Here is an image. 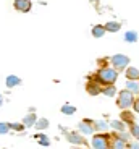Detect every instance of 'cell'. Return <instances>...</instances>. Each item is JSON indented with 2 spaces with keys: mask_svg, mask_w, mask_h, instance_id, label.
Wrapping results in <instances>:
<instances>
[{
  "mask_svg": "<svg viewBox=\"0 0 139 149\" xmlns=\"http://www.w3.org/2000/svg\"><path fill=\"white\" fill-rule=\"evenodd\" d=\"M133 105H134V112H138V113H139V99H134Z\"/></svg>",
  "mask_w": 139,
  "mask_h": 149,
  "instance_id": "obj_28",
  "label": "cell"
},
{
  "mask_svg": "<svg viewBox=\"0 0 139 149\" xmlns=\"http://www.w3.org/2000/svg\"><path fill=\"white\" fill-rule=\"evenodd\" d=\"M121 120H124V122H126V123H131V125H133L136 118H134V115H133L131 112L124 110V112H121Z\"/></svg>",
  "mask_w": 139,
  "mask_h": 149,
  "instance_id": "obj_17",
  "label": "cell"
},
{
  "mask_svg": "<svg viewBox=\"0 0 139 149\" xmlns=\"http://www.w3.org/2000/svg\"><path fill=\"white\" fill-rule=\"evenodd\" d=\"M126 89H129L133 94H139V83L138 79H129L126 83Z\"/></svg>",
  "mask_w": 139,
  "mask_h": 149,
  "instance_id": "obj_11",
  "label": "cell"
},
{
  "mask_svg": "<svg viewBox=\"0 0 139 149\" xmlns=\"http://www.w3.org/2000/svg\"><path fill=\"white\" fill-rule=\"evenodd\" d=\"M36 120L37 118H36V115H34V112L31 110L29 113L23 118V123H24V127H34V125H36Z\"/></svg>",
  "mask_w": 139,
  "mask_h": 149,
  "instance_id": "obj_10",
  "label": "cell"
},
{
  "mask_svg": "<svg viewBox=\"0 0 139 149\" xmlns=\"http://www.w3.org/2000/svg\"><path fill=\"white\" fill-rule=\"evenodd\" d=\"M36 138L39 139V143H41L42 146H49V139L45 138V136H42V134H36Z\"/></svg>",
  "mask_w": 139,
  "mask_h": 149,
  "instance_id": "obj_26",
  "label": "cell"
},
{
  "mask_svg": "<svg viewBox=\"0 0 139 149\" xmlns=\"http://www.w3.org/2000/svg\"><path fill=\"white\" fill-rule=\"evenodd\" d=\"M112 62L113 68H117V70H121V68H126L129 65V57L123 55V54H117V55H113L110 58Z\"/></svg>",
  "mask_w": 139,
  "mask_h": 149,
  "instance_id": "obj_4",
  "label": "cell"
},
{
  "mask_svg": "<svg viewBox=\"0 0 139 149\" xmlns=\"http://www.w3.org/2000/svg\"><path fill=\"white\" fill-rule=\"evenodd\" d=\"M11 128H10V123H7V122H0V134H5V133H8Z\"/></svg>",
  "mask_w": 139,
  "mask_h": 149,
  "instance_id": "obj_22",
  "label": "cell"
},
{
  "mask_svg": "<svg viewBox=\"0 0 139 149\" xmlns=\"http://www.w3.org/2000/svg\"><path fill=\"white\" fill-rule=\"evenodd\" d=\"M97 76H99V79H100L102 86L115 84V81H117V78H118V70L117 68H109V67L99 68Z\"/></svg>",
  "mask_w": 139,
  "mask_h": 149,
  "instance_id": "obj_1",
  "label": "cell"
},
{
  "mask_svg": "<svg viewBox=\"0 0 139 149\" xmlns=\"http://www.w3.org/2000/svg\"><path fill=\"white\" fill-rule=\"evenodd\" d=\"M76 112V107H73V105L70 104H65L63 107H62V113H65V115H73Z\"/></svg>",
  "mask_w": 139,
  "mask_h": 149,
  "instance_id": "obj_20",
  "label": "cell"
},
{
  "mask_svg": "<svg viewBox=\"0 0 139 149\" xmlns=\"http://www.w3.org/2000/svg\"><path fill=\"white\" fill-rule=\"evenodd\" d=\"M107 28L105 26H102V24H95L94 28H92V36L94 37H102L104 34H105Z\"/></svg>",
  "mask_w": 139,
  "mask_h": 149,
  "instance_id": "obj_13",
  "label": "cell"
},
{
  "mask_svg": "<svg viewBox=\"0 0 139 149\" xmlns=\"http://www.w3.org/2000/svg\"><path fill=\"white\" fill-rule=\"evenodd\" d=\"M5 83H7L8 88H15V86H19V84H21V79H19L18 76H15V74H10Z\"/></svg>",
  "mask_w": 139,
  "mask_h": 149,
  "instance_id": "obj_12",
  "label": "cell"
},
{
  "mask_svg": "<svg viewBox=\"0 0 139 149\" xmlns=\"http://www.w3.org/2000/svg\"><path fill=\"white\" fill-rule=\"evenodd\" d=\"M124 41L126 42H136L138 41V33L136 31H128L124 34Z\"/></svg>",
  "mask_w": 139,
  "mask_h": 149,
  "instance_id": "obj_18",
  "label": "cell"
},
{
  "mask_svg": "<svg viewBox=\"0 0 139 149\" xmlns=\"http://www.w3.org/2000/svg\"><path fill=\"white\" fill-rule=\"evenodd\" d=\"M34 127L37 128V130H45V128H49V120H47V118H41V120L36 122Z\"/></svg>",
  "mask_w": 139,
  "mask_h": 149,
  "instance_id": "obj_19",
  "label": "cell"
},
{
  "mask_svg": "<svg viewBox=\"0 0 139 149\" xmlns=\"http://www.w3.org/2000/svg\"><path fill=\"white\" fill-rule=\"evenodd\" d=\"M79 131L81 133H84V134H91V133H94V122L91 118H84L83 122H79Z\"/></svg>",
  "mask_w": 139,
  "mask_h": 149,
  "instance_id": "obj_5",
  "label": "cell"
},
{
  "mask_svg": "<svg viewBox=\"0 0 139 149\" xmlns=\"http://www.w3.org/2000/svg\"><path fill=\"white\" fill-rule=\"evenodd\" d=\"M102 93L105 94V96L109 97H113L115 94H117V88H115V84H107L104 89H102Z\"/></svg>",
  "mask_w": 139,
  "mask_h": 149,
  "instance_id": "obj_16",
  "label": "cell"
},
{
  "mask_svg": "<svg viewBox=\"0 0 139 149\" xmlns=\"http://www.w3.org/2000/svg\"><path fill=\"white\" fill-rule=\"evenodd\" d=\"M10 128L15 131H21L24 128V123H10Z\"/></svg>",
  "mask_w": 139,
  "mask_h": 149,
  "instance_id": "obj_24",
  "label": "cell"
},
{
  "mask_svg": "<svg viewBox=\"0 0 139 149\" xmlns=\"http://www.w3.org/2000/svg\"><path fill=\"white\" fill-rule=\"evenodd\" d=\"M92 148L94 149H107L110 148V134H95L92 138Z\"/></svg>",
  "mask_w": 139,
  "mask_h": 149,
  "instance_id": "obj_3",
  "label": "cell"
},
{
  "mask_svg": "<svg viewBox=\"0 0 139 149\" xmlns=\"http://www.w3.org/2000/svg\"><path fill=\"white\" fill-rule=\"evenodd\" d=\"M133 102H134V96H133V93L129 89H124L121 93H118V101H117L118 107L128 109L133 105Z\"/></svg>",
  "mask_w": 139,
  "mask_h": 149,
  "instance_id": "obj_2",
  "label": "cell"
},
{
  "mask_svg": "<svg viewBox=\"0 0 139 149\" xmlns=\"http://www.w3.org/2000/svg\"><path fill=\"white\" fill-rule=\"evenodd\" d=\"M107 62H109V58H100L97 63H99V67H100V68H104V65H105Z\"/></svg>",
  "mask_w": 139,
  "mask_h": 149,
  "instance_id": "obj_27",
  "label": "cell"
},
{
  "mask_svg": "<svg viewBox=\"0 0 139 149\" xmlns=\"http://www.w3.org/2000/svg\"><path fill=\"white\" fill-rule=\"evenodd\" d=\"M2 104H3V96L0 94V107H2Z\"/></svg>",
  "mask_w": 139,
  "mask_h": 149,
  "instance_id": "obj_29",
  "label": "cell"
},
{
  "mask_svg": "<svg viewBox=\"0 0 139 149\" xmlns=\"http://www.w3.org/2000/svg\"><path fill=\"white\" fill-rule=\"evenodd\" d=\"M110 148H115V149L126 148L124 138H121L120 134H110Z\"/></svg>",
  "mask_w": 139,
  "mask_h": 149,
  "instance_id": "obj_6",
  "label": "cell"
},
{
  "mask_svg": "<svg viewBox=\"0 0 139 149\" xmlns=\"http://www.w3.org/2000/svg\"><path fill=\"white\" fill-rule=\"evenodd\" d=\"M115 130H118V131H124V123L123 122H120V120H112V123H110Z\"/></svg>",
  "mask_w": 139,
  "mask_h": 149,
  "instance_id": "obj_21",
  "label": "cell"
},
{
  "mask_svg": "<svg viewBox=\"0 0 139 149\" xmlns=\"http://www.w3.org/2000/svg\"><path fill=\"white\" fill-rule=\"evenodd\" d=\"M100 86H102V84H99L97 81H92V79H91V81L86 84V91L91 94V96H97V94L102 93V88H100Z\"/></svg>",
  "mask_w": 139,
  "mask_h": 149,
  "instance_id": "obj_8",
  "label": "cell"
},
{
  "mask_svg": "<svg viewBox=\"0 0 139 149\" xmlns=\"http://www.w3.org/2000/svg\"><path fill=\"white\" fill-rule=\"evenodd\" d=\"M105 28H107V31H110V33H117V31L121 29V24L118 21H109L105 24Z\"/></svg>",
  "mask_w": 139,
  "mask_h": 149,
  "instance_id": "obj_15",
  "label": "cell"
},
{
  "mask_svg": "<svg viewBox=\"0 0 139 149\" xmlns=\"http://www.w3.org/2000/svg\"><path fill=\"white\" fill-rule=\"evenodd\" d=\"M126 78L128 79H139V70L134 67L126 68Z\"/></svg>",
  "mask_w": 139,
  "mask_h": 149,
  "instance_id": "obj_14",
  "label": "cell"
},
{
  "mask_svg": "<svg viewBox=\"0 0 139 149\" xmlns=\"http://www.w3.org/2000/svg\"><path fill=\"white\" fill-rule=\"evenodd\" d=\"M94 127H95V130H107V128H109V125H107V123H104V122H95Z\"/></svg>",
  "mask_w": 139,
  "mask_h": 149,
  "instance_id": "obj_25",
  "label": "cell"
},
{
  "mask_svg": "<svg viewBox=\"0 0 139 149\" xmlns=\"http://www.w3.org/2000/svg\"><path fill=\"white\" fill-rule=\"evenodd\" d=\"M15 8L18 11H21V13H28V11H31V7H33V3H31V0H15Z\"/></svg>",
  "mask_w": 139,
  "mask_h": 149,
  "instance_id": "obj_7",
  "label": "cell"
},
{
  "mask_svg": "<svg viewBox=\"0 0 139 149\" xmlns=\"http://www.w3.org/2000/svg\"><path fill=\"white\" fill-rule=\"evenodd\" d=\"M66 139L70 143H73V144H86V141H84V138L81 136L79 133H68L66 134Z\"/></svg>",
  "mask_w": 139,
  "mask_h": 149,
  "instance_id": "obj_9",
  "label": "cell"
},
{
  "mask_svg": "<svg viewBox=\"0 0 139 149\" xmlns=\"http://www.w3.org/2000/svg\"><path fill=\"white\" fill-rule=\"evenodd\" d=\"M131 134L134 136L136 139H139V125H136V123L131 125Z\"/></svg>",
  "mask_w": 139,
  "mask_h": 149,
  "instance_id": "obj_23",
  "label": "cell"
}]
</instances>
